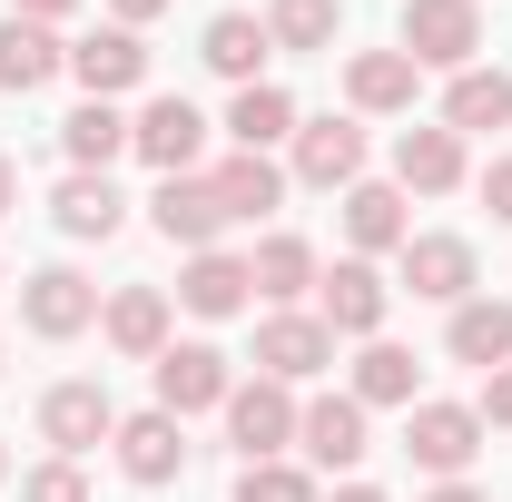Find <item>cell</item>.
<instances>
[{"mask_svg":"<svg viewBox=\"0 0 512 502\" xmlns=\"http://www.w3.org/2000/svg\"><path fill=\"white\" fill-rule=\"evenodd\" d=\"M10 207H20V168L0 158V217H10Z\"/></svg>","mask_w":512,"mask_h":502,"instance_id":"obj_40","label":"cell"},{"mask_svg":"<svg viewBox=\"0 0 512 502\" xmlns=\"http://www.w3.org/2000/svg\"><path fill=\"white\" fill-rule=\"evenodd\" d=\"M256 375H266V384L335 375V325H325L316 306H266V315H256Z\"/></svg>","mask_w":512,"mask_h":502,"instance_id":"obj_5","label":"cell"},{"mask_svg":"<svg viewBox=\"0 0 512 502\" xmlns=\"http://www.w3.org/2000/svg\"><path fill=\"white\" fill-rule=\"evenodd\" d=\"M424 502H493V493H483V483L463 473V483H434V493H424Z\"/></svg>","mask_w":512,"mask_h":502,"instance_id":"obj_38","label":"cell"},{"mask_svg":"<svg viewBox=\"0 0 512 502\" xmlns=\"http://www.w3.org/2000/svg\"><path fill=\"white\" fill-rule=\"evenodd\" d=\"M296 414H306V394L296 384H266V375H237L227 394V443H237V463H276V453H296Z\"/></svg>","mask_w":512,"mask_h":502,"instance_id":"obj_11","label":"cell"},{"mask_svg":"<svg viewBox=\"0 0 512 502\" xmlns=\"http://www.w3.org/2000/svg\"><path fill=\"white\" fill-rule=\"evenodd\" d=\"M0 286H10V266H0Z\"/></svg>","mask_w":512,"mask_h":502,"instance_id":"obj_42","label":"cell"},{"mask_svg":"<svg viewBox=\"0 0 512 502\" xmlns=\"http://www.w3.org/2000/svg\"><path fill=\"white\" fill-rule=\"evenodd\" d=\"M158 414H227V394H237V365H227V345H207V335H188V345H168L158 365Z\"/></svg>","mask_w":512,"mask_h":502,"instance_id":"obj_9","label":"cell"},{"mask_svg":"<svg viewBox=\"0 0 512 502\" xmlns=\"http://www.w3.org/2000/svg\"><path fill=\"white\" fill-rule=\"evenodd\" d=\"M158 10H178V0H109V20H119V30H148Z\"/></svg>","mask_w":512,"mask_h":502,"instance_id":"obj_37","label":"cell"},{"mask_svg":"<svg viewBox=\"0 0 512 502\" xmlns=\"http://www.w3.org/2000/svg\"><path fill=\"white\" fill-rule=\"evenodd\" d=\"M207 138H217V119L197 99H178V89H158V99L128 109V158L158 168V178H197L207 168Z\"/></svg>","mask_w":512,"mask_h":502,"instance_id":"obj_1","label":"cell"},{"mask_svg":"<svg viewBox=\"0 0 512 502\" xmlns=\"http://www.w3.org/2000/svg\"><path fill=\"white\" fill-rule=\"evenodd\" d=\"M473 414H483V434H512V365H493V375H483Z\"/></svg>","mask_w":512,"mask_h":502,"instance_id":"obj_34","label":"cell"},{"mask_svg":"<svg viewBox=\"0 0 512 502\" xmlns=\"http://www.w3.org/2000/svg\"><path fill=\"white\" fill-rule=\"evenodd\" d=\"M10 20H40V30H60V20H79V0H10Z\"/></svg>","mask_w":512,"mask_h":502,"instance_id":"obj_36","label":"cell"},{"mask_svg":"<svg viewBox=\"0 0 512 502\" xmlns=\"http://www.w3.org/2000/svg\"><path fill=\"white\" fill-rule=\"evenodd\" d=\"M237 502H325V483L296 453H276V463H237Z\"/></svg>","mask_w":512,"mask_h":502,"instance_id":"obj_32","label":"cell"},{"mask_svg":"<svg viewBox=\"0 0 512 502\" xmlns=\"http://www.w3.org/2000/svg\"><path fill=\"white\" fill-rule=\"evenodd\" d=\"M178 306H188L197 325H227V315H247V306H256L247 256H237V247H197L188 266H178Z\"/></svg>","mask_w":512,"mask_h":502,"instance_id":"obj_21","label":"cell"},{"mask_svg":"<svg viewBox=\"0 0 512 502\" xmlns=\"http://www.w3.org/2000/svg\"><path fill=\"white\" fill-rule=\"evenodd\" d=\"M316 315L335 325V345H375L384 315H394V276H384L375 256H335L316 276Z\"/></svg>","mask_w":512,"mask_h":502,"instance_id":"obj_6","label":"cell"},{"mask_svg":"<svg viewBox=\"0 0 512 502\" xmlns=\"http://www.w3.org/2000/svg\"><path fill=\"white\" fill-rule=\"evenodd\" d=\"M109 434H119V404H109L99 375H60L50 394H40V443H50V453L79 463V453H99Z\"/></svg>","mask_w":512,"mask_h":502,"instance_id":"obj_14","label":"cell"},{"mask_svg":"<svg viewBox=\"0 0 512 502\" xmlns=\"http://www.w3.org/2000/svg\"><path fill=\"white\" fill-rule=\"evenodd\" d=\"M335 217H345V256H404V237H414V197L394 188V178H355V188L335 197Z\"/></svg>","mask_w":512,"mask_h":502,"instance_id":"obj_15","label":"cell"},{"mask_svg":"<svg viewBox=\"0 0 512 502\" xmlns=\"http://www.w3.org/2000/svg\"><path fill=\"white\" fill-rule=\"evenodd\" d=\"M365 414H414L424 404V365H414V345H394V335H375V345H355V384H345Z\"/></svg>","mask_w":512,"mask_h":502,"instance_id":"obj_25","label":"cell"},{"mask_svg":"<svg viewBox=\"0 0 512 502\" xmlns=\"http://www.w3.org/2000/svg\"><path fill=\"white\" fill-rule=\"evenodd\" d=\"M0 483H10V443H0Z\"/></svg>","mask_w":512,"mask_h":502,"instance_id":"obj_41","label":"cell"},{"mask_svg":"<svg viewBox=\"0 0 512 502\" xmlns=\"http://www.w3.org/2000/svg\"><path fill=\"white\" fill-rule=\"evenodd\" d=\"M69 79L89 99H128V89H148V40L119 30V20H99L89 40H69Z\"/></svg>","mask_w":512,"mask_h":502,"instance_id":"obj_19","label":"cell"},{"mask_svg":"<svg viewBox=\"0 0 512 502\" xmlns=\"http://www.w3.org/2000/svg\"><path fill=\"white\" fill-rule=\"evenodd\" d=\"M99 335H109L119 365H158V355L178 345V306H168V286H109V296H99Z\"/></svg>","mask_w":512,"mask_h":502,"instance_id":"obj_13","label":"cell"},{"mask_svg":"<svg viewBox=\"0 0 512 502\" xmlns=\"http://www.w3.org/2000/svg\"><path fill=\"white\" fill-rule=\"evenodd\" d=\"M335 30H345V0H266V40L296 50V60L335 50Z\"/></svg>","mask_w":512,"mask_h":502,"instance_id":"obj_31","label":"cell"},{"mask_svg":"<svg viewBox=\"0 0 512 502\" xmlns=\"http://www.w3.org/2000/svg\"><path fill=\"white\" fill-rule=\"evenodd\" d=\"M296 119H306V109H296V89H276V79H256V89H237V99H227V148H247V158H276V148H286V138H296Z\"/></svg>","mask_w":512,"mask_h":502,"instance_id":"obj_27","label":"cell"},{"mask_svg":"<svg viewBox=\"0 0 512 502\" xmlns=\"http://www.w3.org/2000/svg\"><path fill=\"white\" fill-rule=\"evenodd\" d=\"M394 50H404V60L424 69V79H434V69H473L483 60V0H404V10H394Z\"/></svg>","mask_w":512,"mask_h":502,"instance_id":"obj_2","label":"cell"},{"mask_svg":"<svg viewBox=\"0 0 512 502\" xmlns=\"http://www.w3.org/2000/svg\"><path fill=\"white\" fill-rule=\"evenodd\" d=\"M434 119L453 128V138H463V148H473V138H493V128H512V69H453L444 79V109H434Z\"/></svg>","mask_w":512,"mask_h":502,"instance_id":"obj_26","label":"cell"},{"mask_svg":"<svg viewBox=\"0 0 512 502\" xmlns=\"http://www.w3.org/2000/svg\"><path fill=\"white\" fill-rule=\"evenodd\" d=\"M384 178H394L404 197H453L463 178H473V148H463L444 119H414V128H394V158H384Z\"/></svg>","mask_w":512,"mask_h":502,"instance_id":"obj_12","label":"cell"},{"mask_svg":"<svg viewBox=\"0 0 512 502\" xmlns=\"http://www.w3.org/2000/svg\"><path fill=\"white\" fill-rule=\"evenodd\" d=\"M365 158H375V138H365V119L345 109H325V119H296V138H286V178L296 188H325V197H345L355 178H365Z\"/></svg>","mask_w":512,"mask_h":502,"instance_id":"obj_4","label":"cell"},{"mask_svg":"<svg viewBox=\"0 0 512 502\" xmlns=\"http://www.w3.org/2000/svg\"><path fill=\"white\" fill-rule=\"evenodd\" d=\"M50 227H60L69 247H109V237L128 227L119 178H109V168H69L60 188H50Z\"/></svg>","mask_w":512,"mask_h":502,"instance_id":"obj_17","label":"cell"},{"mask_svg":"<svg viewBox=\"0 0 512 502\" xmlns=\"http://www.w3.org/2000/svg\"><path fill=\"white\" fill-rule=\"evenodd\" d=\"M20 325H30L40 345H69V335H89V325H99V286H89L69 256H50V266H30V276H20Z\"/></svg>","mask_w":512,"mask_h":502,"instance_id":"obj_10","label":"cell"},{"mask_svg":"<svg viewBox=\"0 0 512 502\" xmlns=\"http://www.w3.org/2000/svg\"><path fill=\"white\" fill-rule=\"evenodd\" d=\"M473 197L493 207V227H512V158H493V168H473Z\"/></svg>","mask_w":512,"mask_h":502,"instance_id":"obj_35","label":"cell"},{"mask_svg":"<svg viewBox=\"0 0 512 502\" xmlns=\"http://www.w3.org/2000/svg\"><path fill=\"white\" fill-rule=\"evenodd\" d=\"M247 276H256V306H306L316 276H325V256H316V237H296V227H266L247 247Z\"/></svg>","mask_w":512,"mask_h":502,"instance_id":"obj_22","label":"cell"},{"mask_svg":"<svg viewBox=\"0 0 512 502\" xmlns=\"http://www.w3.org/2000/svg\"><path fill=\"white\" fill-rule=\"evenodd\" d=\"M375 453V414L355 404V394H306V414H296V463L306 473H345L355 483V463Z\"/></svg>","mask_w":512,"mask_h":502,"instance_id":"obj_7","label":"cell"},{"mask_svg":"<svg viewBox=\"0 0 512 502\" xmlns=\"http://www.w3.org/2000/svg\"><path fill=\"white\" fill-rule=\"evenodd\" d=\"M207 188L227 207V227H266L276 207H286V158H247V148H227V158H207Z\"/></svg>","mask_w":512,"mask_h":502,"instance_id":"obj_18","label":"cell"},{"mask_svg":"<svg viewBox=\"0 0 512 502\" xmlns=\"http://www.w3.org/2000/svg\"><path fill=\"white\" fill-rule=\"evenodd\" d=\"M148 227H158L178 256L217 247V237H227V207H217V188H207V168H197V178H158V188H148Z\"/></svg>","mask_w":512,"mask_h":502,"instance_id":"obj_20","label":"cell"},{"mask_svg":"<svg viewBox=\"0 0 512 502\" xmlns=\"http://www.w3.org/2000/svg\"><path fill=\"white\" fill-rule=\"evenodd\" d=\"M325 502H394V493H384V483H335Z\"/></svg>","mask_w":512,"mask_h":502,"instance_id":"obj_39","label":"cell"},{"mask_svg":"<svg viewBox=\"0 0 512 502\" xmlns=\"http://www.w3.org/2000/svg\"><path fill=\"white\" fill-rule=\"evenodd\" d=\"M109 453H119V473L138 483V493H168L178 473H188V424L178 414H119V434H109Z\"/></svg>","mask_w":512,"mask_h":502,"instance_id":"obj_16","label":"cell"},{"mask_svg":"<svg viewBox=\"0 0 512 502\" xmlns=\"http://www.w3.org/2000/svg\"><path fill=\"white\" fill-rule=\"evenodd\" d=\"M197 60L217 69L227 89H256L266 60H276V40H266V10H217L207 30H197Z\"/></svg>","mask_w":512,"mask_h":502,"instance_id":"obj_24","label":"cell"},{"mask_svg":"<svg viewBox=\"0 0 512 502\" xmlns=\"http://www.w3.org/2000/svg\"><path fill=\"white\" fill-rule=\"evenodd\" d=\"M60 158L69 168H119L128 158V109L119 99H79V109L60 119Z\"/></svg>","mask_w":512,"mask_h":502,"instance_id":"obj_30","label":"cell"},{"mask_svg":"<svg viewBox=\"0 0 512 502\" xmlns=\"http://www.w3.org/2000/svg\"><path fill=\"white\" fill-rule=\"evenodd\" d=\"M404 453H414V473L463 483V473H473V453H483V414H473V404H453V394H424V404L404 414Z\"/></svg>","mask_w":512,"mask_h":502,"instance_id":"obj_8","label":"cell"},{"mask_svg":"<svg viewBox=\"0 0 512 502\" xmlns=\"http://www.w3.org/2000/svg\"><path fill=\"white\" fill-rule=\"evenodd\" d=\"M444 355L473 365V375L512 365V296H463V306L444 315Z\"/></svg>","mask_w":512,"mask_h":502,"instance_id":"obj_28","label":"cell"},{"mask_svg":"<svg viewBox=\"0 0 512 502\" xmlns=\"http://www.w3.org/2000/svg\"><path fill=\"white\" fill-rule=\"evenodd\" d=\"M394 296H424V306H463V296H483V256L473 237H453V227H414L404 256H394Z\"/></svg>","mask_w":512,"mask_h":502,"instance_id":"obj_3","label":"cell"},{"mask_svg":"<svg viewBox=\"0 0 512 502\" xmlns=\"http://www.w3.org/2000/svg\"><path fill=\"white\" fill-rule=\"evenodd\" d=\"M20 502H99V493H89V473H79L69 453H50V463L20 473Z\"/></svg>","mask_w":512,"mask_h":502,"instance_id":"obj_33","label":"cell"},{"mask_svg":"<svg viewBox=\"0 0 512 502\" xmlns=\"http://www.w3.org/2000/svg\"><path fill=\"white\" fill-rule=\"evenodd\" d=\"M60 69H69V40H60V30H40V20H0V89H10V99L50 89Z\"/></svg>","mask_w":512,"mask_h":502,"instance_id":"obj_29","label":"cell"},{"mask_svg":"<svg viewBox=\"0 0 512 502\" xmlns=\"http://www.w3.org/2000/svg\"><path fill=\"white\" fill-rule=\"evenodd\" d=\"M414 99H424V69L404 50H355L345 60V109L355 119H414Z\"/></svg>","mask_w":512,"mask_h":502,"instance_id":"obj_23","label":"cell"}]
</instances>
